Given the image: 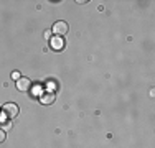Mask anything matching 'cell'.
<instances>
[{"instance_id": "7a4b0ae2", "label": "cell", "mask_w": 155, "mask_h": 148, "mask_svg": "<svg viewBox=\"0 0 155 148\" xmlns=\"http://www.w3.org/2000/svg\"><path fill=\"white\" fill-rule=\"evenodd\" d=\"M68 30H69V27H68L66 21H56V23L53 25V28H51V31H53L56 36H63V35L68 33Z\"/></svg>"}, {"instance_id": "8992f818", "label": "cell", "mask_w": 155, "mask_h": 148, "mask_svg": "<svg viewBox=\"0 0 155 148\" xmlns=\"http://www.w3.org/2000/svg\"><path fill=\"white\" fill-rule=\"evenodd\" d=\"M12 79H15V81H18V79H20V72H12Z\"/></svg>"}, {"instance_id": "6da1fadb", "label": "cell", "mask_w": 155, "mask_h": 148, "mask_svg": "<svg viewBox=\"0 0 155 148\" xmlns=\"http://www.w3.org/2000/svg\"><path fill=\"white\" fill-rule=\"evenodd\" d=\"M2 114H3L7 118L17 117V115H18V105H17V104H12V102L5 104V105L2 107Z\"/></svg>"}, {"instance_id": "3957f363", "label": "cell", "mask_w": 155, "mask_h": 148, "mask_svg": "<svg viewBox=\"0 0 155 148\" xmlns=\"http://www.w3.org/2000/svg\"><path fill=\"white\" fill-rule=\"evenodd\" d=\"M17 89L20 92H27L31 89V81L28 79V77H20V79L17 81Z\"/></svg>"}, {"instance_id": "52a82bcc", "label": "cell", "mask_w": 155, "mask_h": 148, "mask_svg": "<svg viewBox=\"0 0 155 148\" xmlns=\"http://www.w3.org/2000/svg\"><path fill=\"white\" fill-rule=\"evenodd\" d=\"M3 140H5V132H3L2 128H0V143H2Z\"/></svg>"}, {"instance_id": "5b68a950", "label": "cell", "mask_w": 155, "mask_h": 148, "mask_svg": "<svg viewBox=\"0 0 155 148\" xmlns=\"http://www.w3.org/2000/svg\"><path fill=\"white\" fill-rule=\"evenodd\" d=\"M50 44H51V48H53V50H56V51H60V50L64 48V41H63L61 36H53V38H51V41H50Z\"/></svg>"}, {"instance_id": "277c9868", "label": "cell", "mask_w": 155, "mask_h": 148, "mask_svg": "<svg viewBox=\"0 0 155 148\" xmlns=\"http://www.w3.org/2000/svg\"><path fill=\"white\" fill-rule=\"evenodd\" d=\"M54 99H56V95H54L53 92H45V94L40 95V102H41L43 105H51V104L54 102Z\"/></svg>"}]
</instances>
